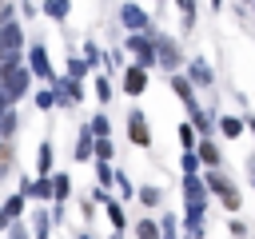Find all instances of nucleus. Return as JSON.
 Masks as SVG:
<instances>
[{
    "label": "nucleus",
    "mask_w": 255,
    "mask_h": 239,
    "mask_svg": "<svg viewBox=\"0 0 255 239\" xmlns=\"http://www.w3.org/2000/svg\"><path fill=\"white\" fill-rule=\"evenodd\" d=\"M20 191H24L28 199L52 203V175H48V179H40V175H36V179H28V175H24V179H20Z\"/></svg>",
    "instance_id": "ddd939ff"
},
{
    "label": "nucleus",
    "mask_w": 255,
    "mask_h": 239,
    "mask_svg": "<svg viewBox=\"0 0 255 239\" xmlns=\"http://www.w3.org/2000/svg\"><path fill=\"white\" fill-rule=\"evenodd\" d=\"M92 151H96V131L84 123V127H80V135H76V147H72V155H76V163H88V159H92Z\"/></svg>",
    "instance_id": "4468645a"
},
{
    "label": "nucleus",
    "mask_w": 255,
    "mask_h": 239,
    "mask_svg": "<svg viewBox=\"0 0 255 239\" xmlns=\"http://www.w3.org/2000/svg\"><path fill=\"white\" fill-rule=\"evenodd\" d=\"M88 72H92V68H88V60H84V56H76V52H68V68H64V76H68V80H84Z\"/></svg>",
    "instance_id": "393cba45"
},
{
    "label": "nucleus",
    "mask_w": 255,
    "mask_h": 239,
    "mask_svg": "<svg viewBox=\"0 0 255 239\" xmlns=\"http://www.w3.org/2000/svg\"><path fill=\"white\" fill-rule=\"evenodd\" d=\"M8 223H12V219H8L4 211H0V231H8Z\"/></svg>",
    "instance_id": "49530a36"
},
{
    "label": "nucleus",
    "mask_w": 255,
    "mask_h": 239,
    "mask_svg": "<svg viewBox=\"0 0 255 239\" xmlns=\"http://www.w3.org/2000/svg\"><path fill=\"white\" fill-rule=\"evenodd\" d=\"M151 40H155V68L179 72V68H183V48H179V40L167 36V32H151Z\"/></svg>",
    "instance_id": "20e7f679"
},
{
    "label": "nucleus",
    "mask_w": 255,
    "mask_h": 239,
    "mask_svg": "<svg viewBox=\"0 0 255 239\" xmlns=\"http://www.w3.org/2000/svg\"><path fill=\"white\" fill-rule=\"evenodd\" d=\"M147 84H151V72H147L143 64H128V68H124V80H120V88H124V96H131V100H139V96L147 92Z\"/></svg>",
    "instance_id": "6e6552de"
},
{
    "label": "nucleus",
    "mask_w": 255,
    "mask_h": 239,
    "mask_svg": "<svg viewBox=\"0 0 255 239\" xmlns=\"http://www.w3.org/2000/svg\"><path fill=\"white\" fill-rule=\"evenodd\" d=\"M92 159H116V143H112V135H96V151H92Z\"/></svg>",
    "instance_id": "c85d7f7f"
},
{
    "label": "nucleus",
    "mask_w": 255,
    "mask_h": 239,
    "mask_svg": "<svg viewBox=\"0 0 255 239\" xmlns=\"http://www.w3.org/2000/svg\"><path fill=\"white\" fill-rule=\"evenodd\" d=\"M84 60H88V68H96V64H104V52L96 44H84Z\"/></svg>",
    "instance_id": "a19ab883"
},
{
    "label": "nucleus",
    "mask_w": 255,
    "mask_h": 239,
    "mask_svg": "<svg viewBox=\"0 0 255 239\" xmlns=\"http://www.w3.org/2000/svg\"><path fill=\"white\" fill-rule=\"evenodd\" d=\"M215 127H219L223 139H239V135H247V120H239V116H219Z\"/></svg>",
    "instance_id": "f3484780"
},
{
    "label": "nucleus",
    "mask_w": 255,
    "mask_h": 239,
    "mask_svg": "<svg viewBox=\"0 0 255 239\" xmlns=\"http://www.w3.org/2000/svg\"><path fill=\"white\" fill-rule=\"evenodd\" d=\"M24 207H28V195H24V191H16V195H8V199H4V207H0V211H4L8 219H20V215H24Z\"/></svg>",
    "instance_id": "bb28decb"
},
{
    "label": "nucleus",
    "mask_w": 255,
    "mask_h": 239,
    "mask_svg": "<svg viewBox=\"0 0 255 239\" xmlns=\"http://www.w3.org/2000/svg\"><path fill=\"white\" fill-rule=\"evenodd\" d=\"M92 163H96V183H100V187L108 191V187L116 183V167H112L108 159H92Z\"/></svg>",
    "instance_id": "cd10ccee"
},
{
    "label": "nucleus",
    "mask_w": 255,
    "mask_h": 239,
    "mask_svg": "<svg viewBox=\"0 0 255 239\" xmlns=\"http://www.w3.org/2000/svg\"><path fill=\"white\" fill-rule=\"evenodd\" d=\"M219 8H223V0H211V12H219Z\"/></svg>",
    "instance_id": "de8ad7c7"
},
{
    "label": "nucleus",
    "mask_w": 255,
    "mask_h": 239,
    "mask_svg": "<svg viewBox=\"0 0 255 239\" xmlns=\"http://www.w3.org/2000/svg\"><path fill=\"white\" fill-rule=\"evenodd\" d=\"M8 239H32V227H24L20 219H12L8 223Z\"/></svg>",
    "instance_id": "ea45409f"
},
{
    "label": "nucleus",
    "mask_w": 255,
    "mask_h": 239,
    "mask_svg": "<svg viewBox=\"0 0 255 239\" xmlns=\"http://www.w3.org/2000/svg\"><path fill=\"white\" fill-rule=\"evenodd\" d=\"M159 4H163V0H159Z\"/></svg>",
    "instance_id": "8fccbe9b"
},
{
    "label": "nucleus",
    "mask_w": 255,
    "mask_h": 239,
    "mask_svg": "<svg viewBox=\"0 0 255 239\" xmlns=\"http://www.w3.org/2000/svg\"><path fill=\"white\" fill-rule=\"evenodd\" d=\"M183 231H187V239H203L207 235V219H183Z\"/></svg>",
    "instance_id": "4c0bfd02"
},
{
    "label": "nucleus",
    "mask_w": 255,
    "mask_h": 239,
    "mask_svg": "<svg viewBox=\"0 0 255 239\" xmlns=\"http://www.w3.org/2000/svg\"><path fill=\"white\" fill-rule=\"evenodd\" d=\"M0 88L8 92L12 104L24 100V96L32 92V72H28V64H24V60H4V64H0Z\"/></svg>",
    "instance_id": "f03ea898"
},
{
    "label": "nucleus",
    "mask_w": 255,
    "mask_h": 239,
    "mask_svg": "<svg viewBox=\"0 0 255 239\" xmlns=\"http://www.w3.org/2000/svg\"><path fill=\"white\" fill-rule=\"evenodd\" d=\"M191 151L199 155V163H203V167H223V151H219V143H215L211 135H199Z\"/></svg>",
    "instance_id": "f8f14e48"
},
{
    "label": "nucleus",
    "mask_w": 255,
    "mask_h": 239,
    "mask_svg": "<svg viewBox=\"0 0 255 239\" xmlns=\"http://www.w3.org/2000/svg\"><path fill=\"white\" fill-rule=\"evenodd\" d=\"M116 16H120V24H124L128 32H147V28H151V12H147L143 4H135V0H124Z\"/></svg>",
    "instance_id": "0eeeda50"
},
{
    "label": "nucleus",
    "mask_w": 255,
    "mask_h": 239,
    "mask_svg": "<svg viewBox=\"0 0 255 239\" xmlns=\"http://www.w3.org/2000/svg\"><path fill=\"white\" fill-rule=\"evenodd\" d=\"M167 84H171V92L179 96V104L187 108V116L199 108V100H195V88H191V80L183 76V72H167Z\"/></svg>",
    "instance_id": "9b49d317"
},
{
    "label": "nucleus",
    "mask_w": 255,
    "mask_h": 239,
    "mask_svg": "<svg viewBox=\"0 0 255 239\" xmlns=\"http://www.w3.org/2000/svg\"><path fill=\"white\" fill-rule=\"evenodd\" d=\"M40 16L52 24H64L72 16V0H40Z\"/></svg>",
    "instance_id": "dca6fc26"
},
{
    "label": "nucleus",
    "mask_w": 255,
    "mask_h": 239,
    "mask_svg": "<svg viewBox=\"0 0 255 239\" xmlns=\"http://www.w3.org/2000/svg\"><path fill=\"white\" fill-rule=\"evenodd\" d=\"M191 127H195L199 135H211V131H215V116H211V112H203V104H199V108L191 112Z\"/></svg>",
    "instance_id": "5701e85b"
},
{
    "label": "nucleus",
    "mask_w": 255,
    "mask_h": 239,
    "mask_svg": "<svg viewBox=\"0 0 255 239\" xmlns=\"http://www.w3.org/2000/svg\"><path fill=\"white\" fill-rule=\"evenodd\" d=\"M24 44H28V36H24V24L20 20L0 24V64L4 60H24Z\"/></svg>",
    "instance_id": "39448f33"
},
{
    "label": "nucleus",
    "mask_w": 255,
    "mask_h": 239,
    "mask_svg": "<svg viewBox=\"0 0 255 239\" xmlns=\"http://www.w3.org/2000/svg\"><path fill=\"white\" fill-rule=\"evenodd\" d=\"M191 199H211L203 175H183V203H191Z\"/></svg>",
    "instance_id": "6ab92c4d"
},
{
    "label": "nucleus",
    "mask_w": 255,
    "mask_h": 239,
    "mask_svg": "<svg viewBox=\"0 0 255 239\" xmlns=\"http://www.w3.org/2000/svg\"><path fill=\"white\" fill-rule=\"evenodd\" d=\"M159 239H179V223H175V215H171V211L159 219Z\"/></svg>",
    "instance_id": "c9c22d12"
},
{
    "label": "nucleus",
    "mask_w": 255,
    "mask_h": 239,
    "mask_svg": "<svg viewBox=\"0 0 255 239\" xmlns=\"http://www.w3.org/2000/svg\"><path fill=\"white\" fill-rule=\"evenodd\" d=\"M151 32H155V28H147V32H128V36H124V52H131L135 64H143L147 72L155 68V40H151Z\"/></svg>",
    "instance_id": "423d86ee"
},
{
    "label": "nucleus",
    "mask_w": 255,
    "mask_h": 239,
    "mask_svg": "<svg viewBox=\"0 0 255 239\" xmlns=\"http://www.w3.org/2000/svg\"><path fill=\"white\" fill-rule=\"evenodd\" d=\"M179 171H183V175H199V171H203L199 155H195V151H179Z\"/></svg>",
    "instance_id": "7c9ffc66"
},
{
    "label": "nucleus",
    "mask_w": 255,
    "mask_h": 239,
    "mask_svg": "<svg viewBox=\"0 0 255 239\" xmlns=\"http://www.w3.org/2000/svg\"><path fill=\"white\" fill-rule=\"evenodd\" d=\"M247 131H251V135H255V116H251V120H247Z\"/></svg>",
    "instance_id": "09e8293b"
},
{
    "label": "nucleus",
    "mask_w": 255,
    "mask_h": 239,
    "mask_svg": "<svg viewBox=\"0 0 255 239\" xmlns=\"http://www.w3.org/2000/svg\"><path fill=\"white\" fill-rule=\"evenodd\" d=\"M32 104H36L40 112H52V108H60V96H56V88L48 84V88H40V92L32 96Z\"/></svg>",
    "instance_id": "a878e982"
},
{
    "label": "nucleus",
    "mask_w": 255,
    "mask_h": 239,
    "mask_svg": "<svg viewBox=\"0 0 255 239\" xmlns=\"http://www.w3.org/2000/svg\"><path fill=\"white\" fill-rule=\"evenodd\" d=\"M68 199H72V175L52 171V203H68Z\"/></svg>",
    "instance_id": "a211bd4d"
},
{
    "label": "nucleus",
    "mask_w": 255,
    "mask_h": 239,
    "mask_svg": "<svg viewBox=\"0 0 255 239\" xmlns=\"http://www.w3.org/2000/svg\"><path fill=\"white\" fill-rule=\"evenodd\" d=\"M203 183H207V191L235 215L239 207H243V195H239V183L227 175V171H219V167H207V175H203Z\"/></svg>",
    "instance_id": "f257e3e1"
},
{
    "label": "nucleus",
    "mask_w": 255,
    "mask_h": 239,
    "mask_svg": "<svg viewBox=\"0 0 255 239\" xmlns=\"http://www.w3.org/2000/svg\"><path fill=\"white\" fill-rule=\"evenodd\" d=\"M16 20V0H0V24Z\"/></svg>",
    "instance_id": "37998d69"
},
{
    "label": "nucleus",
    "mask_w": 255,
    "mask_h": 239,
    "mask_svg": "<svg viewBox=\"0 0 255 239\" xmlns=\"http://www.w3.org/2000/svg\"><path fill=\"white\" fill-rule=\"evenodd\" d=\"M88 127H92L96 135H112V120H108V112H100V116H92V120H88Z\"/></svg>",
    "instance_id": "e433bc0d"
},
{
    "label": "nucleus",
    "mask_w": 255,
    "mask_h": 239,
    "mask_svg": "<svg viewBox=\"0 0 255 239\" xmlns=\"http://www.w3.org/2000/svg\"><path fill=\"white\" fill-rule=\"evenodd\" d=\"M175 135H179V147H183V151H191V147H195V139H199V131H195L191 123H179V127H175Z\"/></svg>",
    "instance_id": "72a5a7b5"
},
{
    "label": "nucleus",
    "mask_w": 255,
    "mask_h": 239,
    "mask_svg": "<svg viewBox=\"0 0 255 239\" xmlns=\"http://www.w3.org/2000/svg\"><path fill=\"white\" fill-rule=\"evenodd\" d=\"M247 175H251V187H255V159H247Z\"/></svg>",
    "instance_id": "a18cd8bd"
},
{
    "label": "nucleus",
    "mask_w": 255,
    "mask_h": 239,
    "mask_svg": "<svg viewBox=\"0 0 255 239\" xmlns=\"http://www.w3.org/2000/svg\"><path fill=\"white\" fill-rule=\"evenodd\" d=\"M24 64H28V72H32V80H44V84H56V68H52V56H48V44L44 40H32L28 44V52H24Z\"/></svg>",
    "instance_id": "7ed1b4c3"
},
{
    "label": "nucleus",
    "mask_w": 255,
    "mask_h": 239,
    "mask_svg": "<svg viewBox=\"0 0 255 239\" xmlns=\"http://www.w3.org/2000/svg\"><path fill=\"white\" fill-rule=\"evenodd\" d=\"M16 8H20V16H24V20H32V16H40V4H32V0H20Z\"/></svg>",
    "instance_id": "c03bdc74"
},
{
    "label": "nucleus",
    "mask_w": 255,
    "mask_h": 239,
    "mask_svg": "<svg viewBox=\"0 0 255 239\" xmlns=\"http://www.w3.org/2000/svg\"><path fill=\"white\" fill-rule=\"evenodd\" d=\"M52 171H56V147H52V139H44V143L36 147V175L48 179Z\"/></svg>",
    "instance_id": "2eb2a0df"
},
{
    "label": "nucleus",
    "mask_w": 255,
    "mask_h": 239,
    "mask_svg": "<svg viewBox=\"0 0 255 239\" xmlns=\"http://www.w3.org/2000/svg\"><path fill=\"white\" fill-rule=\"evenodd\" d=\"M52 215H48V207H36V215H32V239H48L52 235Z\"/></svg>",
    "instance_id": "aec40b11"
},
{
    "label": "nucleus",
    "mask_w": 255,
    "mask_h": 239,
    "mask_svg": "<svg viewBox=\"0 0 255 239\" xmlns=\"http://www.w3.org/2000/svg\"><path fill=\"white\" fill-rule=\"evenodd\" d=\"M175 8H179V16H183V28H191V24H195V0H175Z\"/></svg>",
    "instance_id": "58836bf2"
},
{
    "label": "nucleus",
    "mask_w": 255,
    "mask_h": 239,
    "mask_svg": "<svg viewBox=\"0 0 255 239\" xmlns=\"http://www.w3.org/2000/svg\"><path fill=\"white\" fill-rule=\"evenodd\" d=\"M135 203H139V207H159V203H163V191H159L155 183H143V187H135Z\"/></svg>",
    "instance_id": "412c9836"
},
{
    "label": "nucleus",
    "mask_w": 255,
    "mask_h": 239,
    "mask_svg": "<svg viewBox=\"0 0 255 239\" xmlns=\"http://www.w3.org/2000/svg\"><path fill=\"white\" fill-rule=\"evenodd\" d=\"M104 215H108L112 231H128V215H124V207H120L116 199H108V203H104Z\"/></svg>",
    "instance_id": "b1692460"
},
{
    "label": "nucleus",
    "mask_w": 255,
    "mask_h": 239,
    "mask_svg": "<svg viewBox=\"0 0 255 239\" xmlns=\"http://www.w3.org/2000/svg\"><path fill=\"white\" fill-rule=\"evenodd\" d=\"M183 76L191 80V88H211L215 84V68L207 64V56H191L187 68H183Z\"/></svg>",
    "instance_id": "9d476101"
},
{
    "label": "nucleus",
    "mask_w": 255,
    "mask_h": 239,
    "mask_svg": "<svg viewBox=\"0 0 255 239\" xmlns=\"http://www.w3.org/2000/svg\"><path fill=\"white\" fill-rule=\"evenodd\" d=\"M183 219H207V199H191V203H183Z\"/></svg>",
    "instance_id": "f704fd0d"
},
{
    "label": "nucleus",
    "mask_w": 255,
    "mask_h": 239,
    "mask_svg": "<svg viewBox=\"0 0 255 239\" xmlns=\"http://www.w3.org/2000/svg\"><path fill=\"white\" fill-rule=\"evenodd\" d=\"M96 100H100V104H112V76H108V72L96 76Z\"/></svg>",
    "instance_id": "473e14b6"
},
{
    "label": "nucleus",
    "mask_w": 255,
    "mask_h": 239,
    "mask_svg": "<svg viewBox=\"0 0 255 239\" xmlns=\"http://www.w3.org/2000/svg\"><path fill=\"white\" fill-rule=\"evenodd\" d=\"M131 235H135V239H159V223H155V219H139V223L131 227Z\"/></svg>",
    "instance_id": "2f4dec72"
},
{
    "label": "nucleus",
    "mask_w": 255,
    "mask_h": 239,
    "mask_svg": "<svg viewBox=\"0 0 255 239\" xmlns=\"http://www.w3.org/2000/svg\"><path fill=\"white\" fill-rule=\"evenodd\" d=\"M128 139H131V147H151V123L139 108L128 112Z\"/></svg>",
    "instance_id": "1a4fd4ad"
},
{
    "label": "nucleus",
    "mask_w": 255,
    "mask_h": 239,
    "mask_svg": "<svg viewBox=\"0 0 255 239\" xmlns=\"http://www.w3.org/2000/svg\"><path fill=\"white\" fill-rule=\"evenodd\" d=\"M12 167H16V147H12L8 139H0V179H4Z\"/></svg>",
    "instance_id": "c756f323"
},
{
    "label": "nucleus",
    "mask_w": 255,
    "mask_h": 239,
    "mask_svg": "<svg viewBox=\"0 0 255 239\" xmlns=\"http://www.w3.org/2000/svg\"><path fill=\"white\" fill-rule=\"evenodd\" d=\"M227 231H231L235 239H247V223H243L239 215H231V219H227Z\"/></svg>",
    "instance_id": "79ce46f5"
},
{
    "label": "nucleus",
    "mask_w": 255,
    "mask_h": 239,
    "mask_svg": "<svg viewBox=\"0 0 255 239\" xmlns=\"http://www.w3.org/2000/svg\"><path fill=\"white\" fill-rule=\"evenodd\" d=\"M16 131H20V112H16V108H8V112L0 116V139H8V143H12V139H16Z\"/></svg>",
    "instance_id": "4be33fe9"
}]
</instances>
